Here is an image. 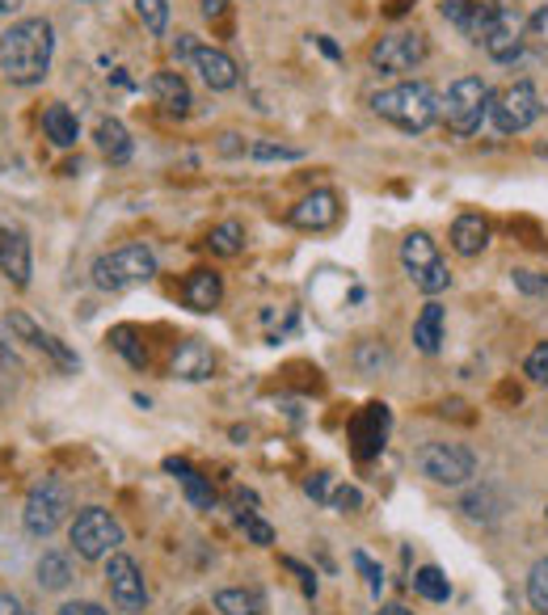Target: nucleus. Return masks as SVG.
<instances>
[{
  "instance_id": "c03bdc74",
  "label": "nucleus",
  "mask_w": 548,
  "mask_h": 615,
  "mask_svg": "<svg viewBox=\"0 0 548 615\" xmlns=\"http://www.w3.org/2000/svg\"><path fill=\"white\" fill-rule=\"evenodd\" d=\"M198 9H203L207 22H219V18L228 13V0H198Z\"/></svg>"
},
{
  "instance_id": "2eb2a0df",
  "label": "nucleus",
  "mask_w": 548,
  "mask_h": 615,
  "mask_svg": "<svg viewBox=\"0 0 548 615\" xmlns=\"http://www.w3.org/2000/svg\"><path fill=\"white\" fill-rule=\"evenodd\" d=\"M191 64L194 72H198V81L207 84V89H216V93H228V89H237V81H241L237 59L228 52H219V47H212V43H194Z\"/></svg>"
},
{
  "instance_id": "473e14b6",
  "label": "nucleus",
  "mask_w": 548,
  "mask_h": 615,
  "mask_svg": "<svg viewBox=\"0 0 548 615\" xmlns=\"http://www.w3.org/2000/svg\"><path fill=\"white\" fill-rule=\"evenodd\" d=\"M527 603L540 615H548V557L532 565V573H527Z\"/></svg>"
},
{
  "instance_id": "bb28decb",
  "label": "nucleus",
  "mask_w": 548,
  "mask_h": 615,
  "mask_svg": "<svg viewBox=\"0 0 548 615\" xmlns=\"http://www.w3.org/2000/svg\"><path fill=\"white\" fill-rule=\"evenodd\" d=\"M207 244H212V253H219V258H237V253L246 249V228H241L237 219H224V224L212 228Z\"/></svg>"
},
{
  "instance_id": "4be33fe9",
  "label": "nucleus",
  "mask_w": 548,
  "mask_h": 615,
  "mask_svg": "<svg viewBox=\"0 0 548 615\" xmlns=\"http://www.w3.org/2000/svg\"><path fill=\"white\" fill-rule=\"evenodd\" d=\"M152 98L161 102V110L164 114H173V118H186L191 114V106H194V98H191V84L182 81L178 72H157L152 77Z\"/></svg>"
},
{
  "instance_id": "9b49d317",
  "label": "nucleus",
  "mask_w": 548,
  "mask_h": 615,
  "mask_svg": "<svg viewBox=\"0 0 548 615\" xmlns=\"http://www.w3.org/2000/svg\"><path fill=\"white\" fill-rule=\"evenodd\" d=\"M418 468H422V477H431L435 485H447V489L468 485L477 477V459L460 443H426L418 452Z\"/></svg>"
},
{
  "instance_id": "a18cd8bd",
  "label": "nucleus",
  "mask_w": 548,
  "mask_h": 615,
  "mask_svg": "<svg viewBox=\"0 0 548 615\" xmlns=\"http://www.w3.org/2000/svg\"><path fill=\"white\" fill-rule=\"evenodd\" d=\"M59 615H106V612H102L98 603H64Z\"/></svg>"
},
{
  "instance_id": "0eeeda50",
  "label": "nucleus",
  "mask_w": 548,
  "mask_h": 615,
  "mask_svg": "<svg viewBox=\"0 0 548 615\" xmlns=\"http://www.w3.org/2000/svg\"><path fill=\"white\" fill-rule=\"evenodd\" d=\"M68 539H72V548L81 553L84 561H110V557L118 553V544H123V523H118L110 510L89 506L72 519Z\"/></svg>"
},
{
  "instance_id": "20e7f679",
  "label": "nucleus",
  "mask_w": 548,
  "mask_h": 615,
  "mask_svg": "<svg viewBox=\"0 0 548 615\" xmlns=\"http://www.w3.org/2000/svg\"><path fill=\"white\" fill-rule=\"evenodd\" d=\"M523 18L520 9H511V4H498V0H477V30H472V38L486 47L493 64H511V59H520L523 52Z\"/></svg>"
},
{
  "instance_id": "f8f14e48",
  "label": "nucleus",
  "mask_w": 548,
  "mask_h": 615,
  "mask_svg": "<svg viewBox=\"0 0 548 615\" xmlns=\"http://www.w3.org/2000/svg\"><path fill=\"white\" fill-rule=\"evenodd\" d=\"M106 582H110V599L118 603V612L139 615L148 607V586H144V573H139V565L132 557L114 553L106 565Z\"/></svg>"
},
{
  "instance_id": "f704fd0d",
  "label": "nucleus",
  "mask_w": 548,
  "mask_h": 615,
  "mask_svg": "<svg viewBox=\"0 0 548 615\" xmlns=\"http://www.w3.org/2000/svg\"><path fill=\"white\" fill-rule=\"evenodd\" d=\"M136 13L148 26V34H164V26H169V4L164 0H136Z\"/></svg>"
},
{
  "instance_id": "7ed1b4c3",
  "label": "nucleus",
  "mask_w": 548,
  "mask_h": 615,
  "mask_svg": "<svg viewBox=\"0 0 548 615\" xmlns=\"http://www.w3.org/2000/svg\"><path fill=\"white\" fill-rule=\"evenodd\" d=\"M89 278H93L98 292H110V295L144 287V283L157 278V253L148 244H118V249H110V253H102L93 262Z\"/></svg>"
},
{
  "instance_id": "2f4dec72",
  "label": "nucleus",
  "mask_w": 548,
  "mask_h": 615,
  "mask_svg": "<svg viewBox=\"0 0 548 615\" xmlns=\"http://www.w3.org/2000/svg\"><path fill=\"white\" fill-rule=\"evenodd\" d=\"M438 13H443V22H452L460 34L472 38V30H477V0H443Z\"/></svg>"
},
{
  "instance_id": "dca6fc26",
  "label": "nucleus",
  "mask_w": 548,
  "mask_h": 615,
  "mask_svg": "<svg viewBox=\"0 0 548 615\" xmlns=\"http://www.w3.org/2000/svg\"><path fill=\"white\" fill-rule=\"evenodd\" d=\"M212 372H216V354H212V346H207L203 338H186V342H178L173 358H169V375H173V379L203 384V379H212Z\"/></svg>"
},
{
  "instance_id": "a878e982",
  "label": "nucleus",
  "mask_w": 548,
  "mask_h": 615,
  "mask_svg": "<svg viewBox=\"0 0 548 615\" xmlns=\"http://www.w3.org/2000/svg\"><path fill=\"white\" fill-rule=\"evenodd\" d=\"M219 615H266V599L258 590H219L216 594Z\"/></svg>"
},
{
  "instance_id": "f257e3e1",
  "label": "nucleus",
  "mask_w": 548,
  "mask_h": 615,
  "mask_svg": "<svg viewBox=\"0 0 548 615\" xmlns=\"http://www.w3.org/2000/svg\"><path fill=\"white\" fill-rule=\"evenodd\" d=\"M55 26L47 18H22L0 34V77L9 84H43L52 72Z\"/></svg>"
},
{
  "instance_id": "c85d7f7f",
  "label": "nucleus",
  "mask_w": 548,
  "mask_h": 615,
  "mask_svg": "<svg viewBox=\"0 0 548 615\" xmlns=\"http://www.w3.org/2000/svg\"><path fill=\"white\" fill-rule=\"evenodd\" d=\"M413 590H418L426 603H447V599H452V582L443 578V569H435V565H426V569L413 573Z\"/></svg>"
},
{
  "instance_id": "412c9836",
  "label": "nucleus",
  "mask_w": 548,
  "mask_h": 615,
  "mask_svg": "<svg viewBox=\"0 0 548 615\" xmlns=\"http://www.w3.org/2000/svg\"><path fill=\"white\" fill-rule=\"evenodd\" d=\"M164 472H169V477H178V485L186 489V498H191L194 510H212V506H216V489H212V481H207L198 468H191L186 459L169 455V459H164Z\"/></svg>"
},
{
  "instance_id": "09e8293b",
  "label": "nucleus",
  "mask_w": 548,
  "mask_h": 615,
  "mask_svg": "<svg viewBox=\"0 0 548 615\" xmlns=\"http://www.w3.org/2000/svg\"><path fill=\"white\" fill-rule=\"evenodd\" d=\"M26 0H0V18H9V13H18Z\"/></svg>"
},
{
  "instance_id": "b1692460",
  "label": "nucleus",
  "mask_w": 548,
  "mask_h": 615,
  "mask_svg": "<svg viewBox=\"0 0 548 615\" xmlns=\"http://www.w3.org/2000/svg\"><path fill=\"white\" fill-rule=\"evenodd\" d=\"M93 135H98V148H102V157H106L110 164L132 161V152H136V148H132V135H127V127H123L118 118H102Z\"/></svg>"
},
{
  "instance_id": "6ab92c4d",
  "label": "nucleus",
  "mask_w": 548,
  "mask_h": 615,
  "mask_svg": "<svg viewBox=\"0 0 548 615\" xmlns=\"http://www.w3.org/2000/svg\"><path fill=\"white\" fill-rule=\"evenodd\" d=\"M493 232H490V219L477 212H465L456 215V224H452V249L460 253V258H481L486 249H490Z\"/></svg>"
},
{
  "instance_id": "4468645a",
  "label": "nucleus",
  "mask_w": 548,
  "mask_h": 615,
  "mask_svg": "<svg viewBox=\"0 0 548 615\" xmlns=\"http://www.w3.org/2000/svg\"><path fill=\"white\" fill-rule=\"evenodd\" d=\"M338 215H342V198L333 190H312L287 212V224L300 228V232H326L338 224Z\"/></svg>"
},
{
  "instance_id": "5701e85b",
  "label": "nucleus",
  "mask_w": 548,
  "mask_h": 615,
  "mask_svg": "<svg viewBox=\"0 0 548 615\" xmlns=\"http://www.w3.org/2000/svg\"><path fill=\"white\" fill-rule=\"evenodd\" d=\"M43 132H47V139H52L55 148H72L81 139V123H77V114L64 106V102H52V106L43 110Z\"/></svg>"
},
{
  "instance_id": "a19ab883",
  "label": "nucleus",
  "mask_w": 548,
  "mask_h": 615,
  "mask_svg": "<svg viewBox=\"0 0 548 615\" xmlns=\"http://www.w3.org/2000/svg\"><path fill=\"white\" fill-rule=\"evenodd\" d=\"M515 287H520L523 295H540V292H548L545 278H536V270H515Z\"/></svg>"
},
{
  "instance_id": "393cba45",
  "label": "nucleus",
  "mask_w": 548,
  "mask_h": 615,
  "mask_svg": "<svg viewBox=\"0 0 548 615\" xmlns=\"http://www.w3.org/2000/svg\"><path fill=\"white\" fill-rule=\"evenodd\" d=\"M413 346L422 350V354H438L443 346V304H426L422 308V317L413 321Z\"/></svg>"
},
{
  "instance_id": "1a4fd4ad",
  "label": "nucleus",
  "mask_w": 548,
  "mask_h": 615,
  "mask_svg": "<svg viewBox=\"0 0 548 615\" xmlns=\"http://www.w3.org/2000/svg\"><path fill=\"white\" fill-rule=\"evenodd\" d=\"M540 114H545V102H540V93H536V84L532 81L506 84L502 93H493V102H490V123L498 135L527 132Z\"/></svg>"
},
{
  "instance_id": "e433bc0d",
  "label": "nucleus",
  "mask_w": 548,
  "mask_h": 615,
  "mask_svg": "<svg viewBox=\"0 0 548 615\" xmlns=\"http://www.w3.org/2000/svg\"><path fill=\"white\" fill-rule=\"evenodd\" d=\"M523 372H527V379H532V384H548V342L532 346L527 363H523Z\"/></svg>"
},
{
  "instance_id": "aec40b11",
  "label": "nucleus",
  "mask_w": 548,
  "mask_h": 615,
  "mask_svg": "<svg viewBox=\"0 0 548 615\" xmlns=\"http://www.w3.org/2000/svg\"><path fill=\"white\" fill-rule=\"evenodd\" d=\"M182 299L191 312H216L219 299H224V278L216 270H191L182 283Z\"/></svg>"
},
{
  "instance_id": "423d86ee",
  "label": "nucleus",
  "mask_w": 548,
  "mask_h": 615,
  "mask_svg": "<svg viewBox=\"0 0 548 615\" xmlns=\"http://www.w3.org/2000/svg\"><path fill=\"white\" fill-rule=\"evenodd\" d=\"M401 270L410 274V283L422 295L447 292V283H452V270H447V262H443L438 244L431 241V232H422V228L401 241Z\"/></svg>"
},
{
  "instance_id": "58836bf2",
  "label": "nucleus",
  "mask_w": 548,
  "mask_h": 615,
  "mask_svg": "<svg viewBox=\"0 0 548 615\" xmlns=\"http://www.w3.org/2000/svg\"><path fill=\"white\" fill-rule=\"evenodd\" d=\"M355 565H358V573L367 578V586H372V594H380V590H384V569H380V565L372 561L367 553H355Z\"/></svg>"
},
{
  "instance_id": "ddd939ff",
  "label": "nucleus",
  "mask_w": 548,
  "mask_h": 615,
  "mask_svg": "<svg viewBox=\"0 0 548 615\" xmlns=\"http://www.w3.org/2000/svg\"><path fill=\"white\" fill-rule=\"evenodd\" d=\"M4 324H9V329H13L18 338H22V342H30V346L38 350V354H47V358H52L59 372H77V367H81V358H77V354H72L68 346H64V342H59L55 333H47L43 324L30 321L26 312H9V317H4Z\"/></svg>"
},
{
  "instance_id": "37998d69",
  "label": "nucleus",
  "mask_w": 548,
  "mask_h": 615,
  "mask_svg": "<svg viewBox=\"0 0 548 615\" xmlns=\"http://www.w3.org/2000/svg\"><path fill=\"white\" fill-rule=\"evenodd\" d=\"M304 489H308V498H317V502H329V477H326V472H317V477L304 485Z\"/></svg>"
},
{
  "instance_id": "79ce46f5",
  "label": "nucleus",
  "mask_w": 548,
  "mask_h": 615,
  "mask_svg": "<svg viewBox=\"0 0 548 615\" xmlns=\"http://www.w3.org/2000/svg\"><path fill=\"white\" fill-rule=\"evenodd\" d=\"M287 569H292V573H296V578H300V586H304V594H317V578H312V569H304L300 561H292V557H287Z\"/></svg>"
},
{
  "instance_id": "72a5a7b5",
  "label": "nucleus",
  "mask_w": 548,
  "mask_h": 615,
  "mask_svg": "<svg viewBox=\"0 0 548 615\" xmlns=\"http://www.w3.org/2000/svg\"><path fill=\"white\" fill-rule=\"evenodd\" d=\"M249 157L253 161H300V148H287V144H274V139H253L249 144Z\"/></svg>"
},
{
  "instance_id": "49530a36",
  "label": "nucleus",
  "mask_w": 548,
  "mask_h": 615,
  "mask_svg": "<svg viewBox=\"0 0 548 615\" xmlns=\"http://www.w3.org/2000/svg\"><path fill=\"white\" fill-rule=\"evenodd\" d=\"M0 615H22V607H18V599H9L4 590H0Z\"/></svg>"
},
{
  "instance_id": "a211bd4d",
  "label": "nucleus",
  "mask_w": 548,
  "mask_h": 615,
  "mask_svg": "<svg viewBox=\"0 0 548 615\" xmlns=\"http://www.w3.org/2000/svg\"><path fill=\"white\" fill-rule=\"evenodd\" d=\"M0 274L13 287L30 283V241L22 228H9V224H0Z\"/></svg>"
},
{
  "instance_id": "c9c22d12",
  "label": "nucleus",
  "mask_w": 548,
  "mask_h": 615,
  "mask_svg": "<svg viewBox=\"0 0 548 615\" xmlns=\"http://www.w3.org/2000/svg\"><path fill=\"white\" fill-rule=\"evenodd\" d=\"M237 523L246 527V535L253 539V544H262V548H271L274 544V532L262 523V519H258V514H253V510H241V514H237Z\"/></svg>"
},
{
  "instance_id": "de8ad7c7",
  "label": "nucleus",
  "mask_w": 548,
  "mask_h": 615,
  "mask_svg": "<svg viewBox=\"0 0 548 615\" xmlns=\"http://www.w3.org/2000/svg\"><path fill=\"white\" fill-rule=\"evenodd\" d=\"M317 47H321V52H326L329 59H338V55H342V52H338V43H329L326 34H321V38H317Z\"/></svg>"
},
{
  "instance_id": "ea45409f",
  "label": "nucleus",
  "mask_w": 548,
  "mask_h": 615,
  "mask_svg": "<svg viewBox=\"0 0 548 615\" xmlns=\"http://www.w3.org/2000/svg\"><path fill=\"white\" fill-rule=\"evenodd\" d=\"M329 506L342 510V514H351V510L363 506V493H358V489H351V485H342V489H338V493L329 498Z\"/></svg>"
},
{
  "instance_id": "6e6552de",
  "label": "nucleus",
  "mask_w": 548,
  "mask_h": 615,
  "mask_svg": "<svg viewBox=\"0 0 548 615\" xmlns=\"http://www.w3.org/2000/svg\"><path fill=\"white\" fill-rule=\"evenodd\" d=\"M68 510H72V493H68V485L59 481V477H43V481H34V489L26 493V506H22V523H26L30 535H38V539H47V535L68 519Z\"/></svg>"
},
{
  "instance_id": "9d476101",
  "label": "nucleus",
  "mask_w": 548,
  "mask_h": 615,
  "mask_svg": "<svg viewBox=\"0 0 548 615\" xmlns=\"http://www.w3.org/2000/svg\"><path fill=\"white\" fill-rule=\"evenodd\" d=\"M426 55H431V43H426V34H422V30H397V34H384L380 43L367 52V59H372V68H376V72H392V77H401V72L422 68V64H426Z\"/></svg>"
},
{
  "instance_id": "8fccbe9b",
  "label": "nucleus",
  "mask_w": 548,
  "mask_h": 615,
  "mask_svg": "<svg viewBox=\"0 0 548 615\" xmlns=\"http://www.w3.org/2000/svg\"><path fill=\"white\" fill-rule=\"evenodd\" d=\"M376 615H413V612H406V607H397V603H392V607H380Z\"/></svg>"
},
{
  "instance_id": "3c124183",
  "label": "nucleus",
  "mask_w": 548,
  "mask_h": 615,
  "mask_svg": "<svg viewBox=\"0 0 548 615\" xmlns=\"http://www.w3.org/2000/svg\"><path fill=\"white\" fill-rule=\"evenodd\" d=\"M22 615H30V612H22Z\"/></svg>"
},
{
  "instance_id": "f3484780",
  "label": "nucleus",
  "mask_w": 548,
  "mask_h": 615,
  "mask_svg": "<svg viewBox=\"0 0 548 615\" xmlns=\"http://www.w3.org/2000/svg\"><path fill=\"white\" fill-rule=\"evenodd\" d=\"M388 405H367L351 422V443H355L358 459H372V455L384 452V439H388Z\"/></svg>"
},
{
  "instance_id": "39448f33",
  "label": "nucleus",
  "mask_w": 548,
  "mask_h": 615,
  "mask_svg": "<svg viewBox=\"0 0 548 615\" xmlns=\"http://www.w3.org/2000/svg\"><path fill=\"white\" fill-rule=\"evenodd\" d=\"M490 84L481 81V77H456V81L447 84V98H443V123H447V132L452 135H472L481 132V123L490 118Z\"/></svg>"
},
{
  "instance_id": "cd10ccee",
  "label": "nucleus",
  "mask_w": 548,
  "mask_h": 615,
  "mask_svg": "<svg viewBox=\"0 0 548 615\" xmlns=\"http://www.w3.org/2000/svg\"><path fill=\"white\" fill-rule=\"evenodd\" d=\"M68 582H72V561L64 553H43V561H38V586L64 590Z\"/></svg>"
},
{
  "instance_id": "f03ea898",
  "label": "nucleus",
  "mask_w": 548,
  "mask_h": 615,
  "mask_svg": "<svg viewBox=\"0 0 548 615\" xmlns=\"http://www.w3.org/2000/svg\"><path fill=\"white\" fill-rule=\"evenodd\" d=\"M372 110L397 132L422 135L426 127H435V118L443 114V98L426 81H401L392 89H380L372 98Z\"/></svg>"
},
{
  "instance_id": "4c0bfd02",
  "label": "nucleus",
  "mask_w": 548,
  "mask_h": 615,
  "mask_svg": "<svg viewBox=\"0 0 548 615\" xmlns=\"http://www.w3.org/2000/svg\"><path fill=\"white\" fill-rule=\"evenodd\" d=\"M355 358L363 372H380V367H388V350H384L380 342H363Z\"/></svg>"
},
{
  "instance_id": "c756f323",
  "label": "nucleus",
  "mask_w": 548,
  "mask_h": 615,
  "mask_svg": "<svg viewBox=\"0 0 548 615\" xmlns=\"http://www.w3.org/2000/svg\"><path fill=\"white\" fill-rule=\"evenodd\" d=\"M460 510H465L468 519H477V523H493L502 514V498L486 485V489H472L465 502H460Z\"/></svg>"
},
{
  "instance_id": "7c9ffc66",
  "label": "nucleus",
  "mask_w": 548,
  "mask_h": 615,
  "mask_svg": "<svg viewBox=\"0 0 548 615\" xmlns=\"http://www.w3.org/2000/svg\"><path fill=\"white\" fill-rule=\"evenodd\" d=\"M110 346L118 350L132 367H148V350H144V342H139V333L132 329V324H118V329H110Z\"/></svg>"
}]
</instances>
